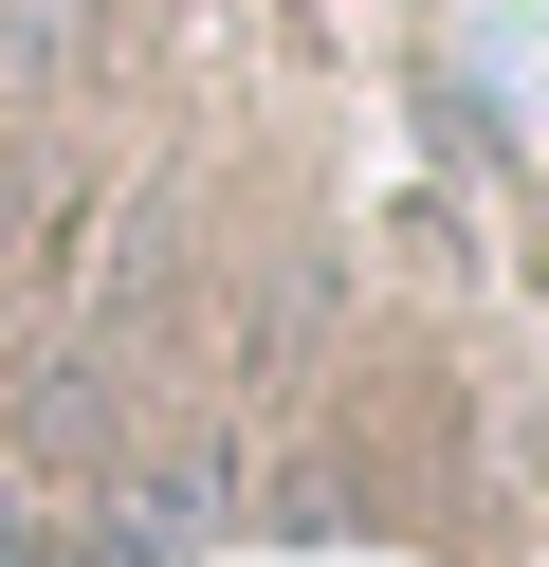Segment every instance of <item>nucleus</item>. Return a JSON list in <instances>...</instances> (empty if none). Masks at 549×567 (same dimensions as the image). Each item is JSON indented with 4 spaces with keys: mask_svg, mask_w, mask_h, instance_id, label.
Segmentation results:
<instances>
[{
    "mask_svg": "<svg viewBox=\"0 0 549 567\" xmlns=\"http://www.w3.org/2000/svg\"><path fill=\"white\" fill-rule=\"evenodd\" d=\"M19 567H110V549H19Z\"/></svg>",
    "mask_w": 549,
    "mask_h": 567,
    "instance_id": "1",
    "label": "nucleus"
}]
</instances>
